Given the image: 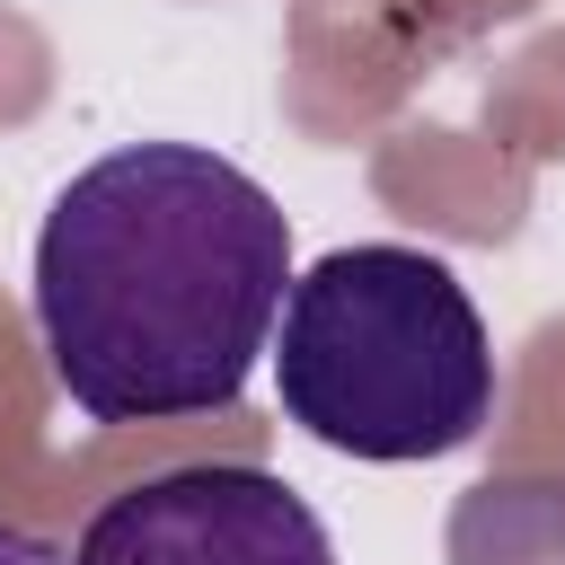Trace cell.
<instances>
[{"mask_svg": "<svg viewBox=\"0 0 565 565\" xmlns=\"http://www.w3.org/2000/svg\"><path fill=\"white\" fill-rule=\"evenodd\" d=\"M291 300L282 203L203 141L88 159L35 230V335L88 424L238 406Z\"/></svg>", "mask_w": 565, "mask_h": 565, "instance_id": "cell-1", "label": "cell"}, {"mask_svg": "<svg viewBox=\"0 0 565 565\" xmlns=\"http://www.w3.org/2000/svg\"><path fill=\"white\" fill-rule=\"evenodd\" d=\"M71 565H335V539L274 468L194 459L106 494Z\"/></svg>", "mask_w": 565, "mask_h": 565, "instance_id": "cell-3", "label": "cell"}, {"mask_svg": "<svg viewBox=\"0 0 565 565\" xmlns=\"http://www.w3.org/2000/svg\"><path fill=\"white\" fill-rule=\"evenodd\" d=\"M0 565H71L53 539H35V530H18V521H0Z\"/></svg>", "mask_w": 565, "mask_h": 565, "instance_id": "cell-4", "label": "cell"}, {"mask_svg": "<svg viewBox=\"0 0 565 565\" xmlns=\"http://www.w3.org/2000/svg\"><path fill=\"white\" fill-rule=\"evenodd\" d=\"M282 415L344 459H450L494 415V344L468 282L397 238H362L291 274L274 335Z\"/></svg>", "mask_w": 565, "mask_h": 565, "instance_id": "cell-2", "label": "cell"}]
</instances>
